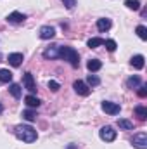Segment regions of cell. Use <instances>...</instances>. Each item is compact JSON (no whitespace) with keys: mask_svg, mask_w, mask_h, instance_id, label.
I'll return each mask as SVG.
<instances>
[{"mask_svg":"<svg viewBox=\"0 0 147 149\" xmlns=\"http://www.w3.org/2000/svg\"><path fill=\"white\" fill-rule=\"evenodd\" d=\"M14 134H16V137H17L19 141H23V142H35L38 139L37 130H35L31 125H17V127L14 128Z\"/></svg>","mask_w":147,"mask_h":149,"instance_id":"1","label":"cell"},{"mask_svg":"<svg viewBox=\"0 0 147 149\" xmlns=\"http://www.w3.org/2000/svg\"><path fill=\"white\" fill-rule=\"evenodd\" d=\"M59 57L61 59H64V61H68L73 68H78L80 66V54H78V50H74L73 47H62V45H59Z\"/></svg>","mask_w":147,"mask_h":149,"instance_id":"2","label":"cell"},{"mask_svg":"<svg viewBox=\"0 0 147 149\" xmlns=\"http://www.w3.org/2000/svg\"><path fill=\"white\" fill-rule=\"evenodd\" d=\"M132 144L137 149H147V134L146 132H139L132 137Z\"/></svg>","mask_w":147,"mask_h":149,"instance_id":"3","label":"cell"},{"mask_svg":"<svg viewBox=\"0 0 147 149\" xmlns=\"http://www.w3.org/2000/svg\"><path fill=\"white\" fill-rule=\"evenodd\" d=\"M99 137L102 139V141H106V142H112L114 139H116V130L109 127V125H106V127H102L101 130H99Z\"/></svg>","mask_w":147,"mask_h":149,"instance_id":"4","label":"cell"},{"mask_svg":"<svg viewBox=\"0 0 147 149\" xmlns=\"http://www.w3.org/2000/svg\"><path fill=\"white\" fill-rule=\"evenodd\" d=\"M73 88H74V92H76L78 95H83V97L90 95V87H88L85 81H81V80H76V81H74Z\"/></svg>","mask_w":147,"mask_h":149,"instance_id":"5","label":"cell"},{"mask_svg":"<svg viewBox=\"0 0 147 149\" xmlns=\"http://www.w3.org/2000/svg\"><path fill=\"white\" fill-rule=\"evenodd\" d=\"M23 85H24V88H28L31 94L33 92H37V83H35V78H33V74L30 73H24V76H23Z\"/></svg>","mask_w":147,"mask_h":149,"instance_id":"6","label":"cell"},{"mask_svg":"<svg viewBox=\"0 0 147 149\" xmlns=\"http://www.w3.org/2000/svg\"><path fill=\"white\" fill-rule=\"evenodd\" d=\"M102 111H106L107 114H118L121 111V106L116 104V102H111V101H104L102 102Z\"/></svg>","mask_w":147,"mask_h":149,"instance_id":"7","label":"cell"},{"mask_svg":"<svg viewBox=\"0 0 147 149\" xmlns=\"http://www.w3.org/2000/svg\"><path fill=\"white\" fill-rule=\"evenodd\" d=\"M7 21L10 24H21V23L26 21V14H23V12H10L7 16Z\"/></svg>","mask_w":147,"mask_h":149,"instance_id":"8","label":"cell"},{"mask_svg":"<svg viewBox=\"0 0 147 149\" xmlns=\"http://www.w3.org/2000/svg\"><path fill=\"white\" fill-rule=\"evenodd\" d=\"M38 37L42 40H50V38L55 37V30L52 26H42L40 31H38Z\"/></svg>","mask_w":147,"mask_h":149,"instance_id":"9","label":"cell"},{"mask_svg":"<svg viewBox=\"0 0 147 149\" xmlns=\"http://www.w3.org/2000/svg\"><path fill=\"white\" fill-rule=\"evenodd\" d=\"M43 57L45 59H59V45H54V47H49L43 50Z\"/></svg>","mask_w":147,"mask_h":149,"instance_id":"10","label":"cell"},{"mask_svg":"<svg viewBox=\"0 0 147 149\" xmlns=\"http://www.w3.org/2000/svg\"><path fill=\"white\" fill-rule=\"evenodd\" d=\"M7 61H9V64H10V66H14V68H17V66H21V63H23V54H19V52H14V54H9V57H7Z\"/></svg>","mask_w":147,"mask_h":149,"instance_id":"11","label":"cell"},{"mask_svg":"<svg viewBox=\"0 0 147 149\" xmlns=\"http://www.w3.org/2000/svg\"><path fill=\"white\" fill-rule=\"evenodd\" d=\"M130 64H132V68H135V70H142V68H144V64H146V57H144V56H140V54H137V56H133V57H132Z\"/></svg>","mask_w":147,"mask_h":149,"instance_id":"12","label":"cell"},{"mask_svg":"<svg viewBox=\"0 0 147 149\" xmlns=\"http://www.w3.org/2000/svg\"><path fill=\"white\" fill-rule=\"evenodd\" d=\"M111 19H107V17H101V19H97V30L99 31H107L111 28Z\"/></svg>","mask_w":147,"mask_h":149,"instance_id":"13","label":"cell"},{"mask_svg":"<svg viewBox=\"0 0 147 149\" xmlns=\"http://www.w3.org/2000/svg\"><path fill=\"white\" fill-rule=\"evenodd\" d=\"M87 68H88L90 73H95V71H99V70L102 68V63H101L99 59H90V61L87 63Z\"/></svg>","mask_w":147,"mask_h":149,"instance_id":"14","label":"cell"},{"mask_svg":"<svg viewBox=\"0 0 147 149\" xmlns=\"http://www.w3.org/2000/svg\"><path fill=\"white\" fill-rule=\"evenodd\" d=\"M140 85H142V80H140V76H137V74H135V76H130V78L126 80V87H128V88H139Z\"/></svg>","mask_w":147,"mask_h":149,"instance_id":"15","label":"cell"},{"mask_svg":"<svg viewBox=\"0 0 147 149\" xmlns=\"http://www.w3.org/2000/svg\"><path fill=\"white\" fill-rule=\"evenodd\" d=\"M24 102H26V106L31 108V109H33V108H38V106L42 104V101H40L38 97H35V95H26V97H24Z\"/></svg>","mask_w":147,"mask_h":149,"instance_id":"16","label":"cell"},{"mask_svg":"<svg viewBox=\"0 0 147 149\" xmlns=\"http://www.w3.org/2000/svg\"><path fill=\"white\" fill-rule=\"evenodd\" d=\"M9 92L12 94V97L19 99V97H21V94H23V88H21V85H19V83H10V87H9Z\"/></svg>","mask_w":147,"mask_h":149,"instance_id":"17","label":"cell"},{"mask_svg":"<svg viewBox=\"0 0 147 149\" xmlns=\"http://www.w3.org/2000/svg\"><path fill=\"white\" fill-rule=\"evenodd\" d=\"M118 127H119L121 130H133V123H132L130 120H125V118L118 120Z\"/></svg>","mask_w":147,"mask_h":149,"instance_id":"18","label":"cell"},{"mask_svg":"<svg viewBox=\"0 0 147 149\" xmlns=\"http://www.w3.org/2000/svg\"><path fill=\"white\" fill-rule=\"evenodd\" d=\"M0 81L2 83H10L12 81V73L9 70H0Z\"/></svg>","mask_w":147,"mask_h":149,"instance_id":"19","label":"cell"},{"mask_svg":"<svg viewBox=\"0 0 147 149\" xmlns=\"http://www.w3.org/2000/svg\"><path fill=\"white\" fill-rule=\"evenodd\" d=\"M87 45H88L90 49H97V47H101V45H104V38H99V37H95V38H90V40L87 42Z\"/></svg>","mask_w":147,"mask_h":149,"instance_id":"20","label":"cell"},{"mask_svg":"<svg viewBox=\"0 0 147 149\" xmlns=\"http://www.w3.org/2000/svg\"><path fill=\"white\" fill-rule=\"evenodd\" d=\"M135 114L139 116V120L146 121L147 120V108L146 106H137V108H135Z\"/></svg>","mask_w":147,"mask_h":149,"instance_id":"21","label":"cell"},{"mask_svg":"<svg viewBox=\"0 0 147 149\" xmlns=\"http://www.w3.org/2000/svg\"><path fill=\"white\" fill-rule=\"evenodd\" d=\"M23 118H24L26 121H35V120H37V111H33L31 108H30V109H24V111H23Z\"/></svg>","mask_w":147,"mask_h":149,"instance_id":"22","label":"cell"},{"mask_svg":"<svg viewBox=\"0 0 147 149\" xmlns=\"http://www.w3.org/2000/svg\"><path fill=\"white\" fill-rule=\"evenodd\" d=\"M87 83H88L90 87H97V85L101 83V78H99L97 74H88V76H87Z\"/></svg>","mask_w":147,"mask_h":149,"instance_id":"23","label":"cell"},{"mask_svg":"<svg viewBox=\"0 0 147 149\" xmlns=\"http://www.w3.org/2000/svg\"><path fill=\"white\" fill-rule=\"evenodd\" d=\"M125 5L132 10H139L140 9V2L139 0H125Z\"/></svg>","mask_w":147,"mask_h":149,"instance_id":"24","label":"cell"},{"mask_svg":"<svg viewBox=\"0 0 147 149\" xmlns=\"http://www.w3.org/2000/svg\"><path fill=\"white\" fill-rule=\"evenodd\" d=\"M135 31H137V35H139L140 40H147V28H146V26H142V24H140V26H137V30H135Z\"/></svg>","mask_w":147,"mask_h":149,"instance_id":"25","label":"cell"},{"mask_svg":"<svg viewBox=\"0 0 147 149\" xmlns=\"http://www.w3.org/2000/svg\"><path fill=\"white\" fill-rule=\"evenodd\" d=\"M104 45H106V49H107L109 52H114L116 47H118V43H116L114 40H104Z\"/></svg>","mask_w":147,"mask_h":149,"instance_id":"26","label":"cell"},{"mask_svg":"<svg viewBox=\"0 0 147 149\" xmlns=\"http://www.w3.org/2000/svg\"><path fill=\"white\" fill-rule=\"evenodd\" d=\"M49 88H50L52 92H57V90L61 88V85H59L55 80H50V81H49Z\"/></svg>","mask_w":147,"mask_h":149,"instance_id":"27","label":"cell"},{"mask_svg":"<svg viewBox=\"0 0 147 149\" xmlns=\"http://www.w3.org/2000/svg\"><path fill=\"white\" fill-rule=\"evenodd\" d=\"M139 95H140V97H146V95H147V85L142 83V85L139 87Z\"/></svg>","mask_w":147,"mask_h":149,"instance_id":"28","label":"cell"},{"mask_svg":"<svg viewBox=\"0 0 147 149\" xmlns=\"http://www.w3.org/2000/svg\"><path fill=\"white\" fill-rule=\"evenodd\" d=\"M62 3H64L68 9H73L74 5H76V0H62Z\"/></svg>","mask_w":147,"mask_h":149,"instance_id":"29","label":"cell"},{"mask_svg":"<svg viewBox=\"0 0 147 149\" xmlns=\"http://www.w3.org/2000/svg\"><path fill=\"white\" fill-rule=\"evenodd\" d=\"M68 149H78L76 146H68Z\"/></svg>","mask_w":147,"mask_h":149,"instance_id":"30","label":"cell"},{"mask_svg":"<svg viewBox=\"0 0 147 149\" xmlns=\"http://www.w3.org/2000/svg\"><path fill=\"white\" fill-rule=\"evenodd\" d=\"M3 111V106H2V104H0V113Z\"/></svg>","mask_w":147,"mask_h":149,"instance_id":"31","label":"cell"}]
</instances>
